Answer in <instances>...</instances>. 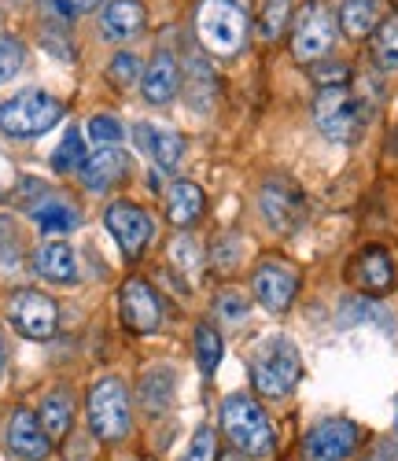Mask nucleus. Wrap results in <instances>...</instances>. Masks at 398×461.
I'll use <instances>...</instances> for the list:
<instances>
[{
  "instance_id": "nucleus-1",
  "label": "nucleus",
  "mask_w": 398,
  "mask_h": 461,
  "mask_svg": "<svg viewBox=\"0 0 398 461\" xmlns=\"http://www.w3.org/2000/svg\"><path fill=\"white\" fill-rule=\"evenodd\" d=\"M195 33L207 52L236 56L248 41V15L232 0H204L195 8Z\"/></svg>"
},
{
  "instance_id": "nucleus-2",
  "label": "nucleus",
  "mask_w": 398,
  "mask_h": 461,
  "mask_svg": "<svg viewBox=\"0 0 398 461\" xmlns=\"http://www.w3.org/2000/svg\"><path fill=\"white\" fill-rule=\"evenodd\" d=\"M299 373H303V362H299V351L288 336L266 339L258 355L251 358V380H255L258 395H266V399H285L299 384Z\"/></svg>"
},
{
  "instance_id": "nucleus-3",
  "label": "nucleus",
  "mask_w": 398,
  "mask_h": 461,
  "mask_svg": "<svg viewBox=\"0 0 398 461\" xmlns=\"http://www.w3.org/2000/svg\"><path fill=\"white\" fill-rule=\"evenodd\" d=\"M222 429L236 450H244L251 457H266L273 450V425L262 413V406L248 395H232L222 406Z\"/></svg>"
},
{
  "instance_id": "nucleus-4",
  "label": "nucleus",
  "mask_w": 398,
  "mask_h": 461,
  "mask_svg": "<svg viewBox=\"0 0 398 461\" xmlns=\"http://www.w3.org/2000/svg\"><path fill=\"white\" fill-rule=\"evenodd\" d=\"M63 119V104L41 89H26L12 96L8 104H0V130L8 137H41Z\"/></svg>"
},
{
  "instance_id": "nucleus-5",
  "label": "nucleus",
  "mask_w": 398,
  "mask_h": 461,
  "mask_svg": "<svg viewBox=\"0 0 398 461\" xmlns=\"http://www.w3.org/2000/svg\"><path fill=\"white\" fill-rule=\"evenodd\" d=\"M336 41V19L321 0H306L295 15V30H292V56L299 63H317L325 59L329 49Z\"/></svg>"
},
{
  "instance_id": "nucleus-6",
  "label": "nucleus",
  "mask_w": 398,
  "mask_h": 461,
  "mask_svg": "<svg viewBox=\"0 0 398 461\" xmlns=\"http://www.w3.org/2000/svg\"><path fill=\"white\" fill-rule=\"evenodd\" d=\"M313 122L321 130L329 140H354L362 133V104H357L347 86H332V89H321L313 100Z\"/></svg>"
},
{
  "instance_id": "nucleus-7",
  "label": "nucleus",
  "mask_w": 398,
  "mask_h": 461,
  "mask_svg": "<svg viewBox=\"0 0 398 461\" xmlns=\"http://www.w3.org/2000/svg\"><path fill=\"white\" fill-rule=\"evenodd\" d=\"M89 420L100 439H122L130 432V395L122 380H100L89 395Z\"/></svg>"
},
{
  "instance_id": "nucleus-8",
  "label": "nucleus",
  "mask_w": 398,
  "mask_h": 461,
  "mask_svg": "<svg viewBox=\"0 0 398 461\" xmlns=\"http://www.w3.org/2000/svg\"><path fill=\"white\" fill-rule=\"evenodd\" d=\"M357 439H362V432H357L354 420H343V417H332V420H321L317 429L306 432L303 439V457L306 461H343Z\"/></svg>"
},
{
  "instance_id": "nucleus-9",
  "label": "nucleus",
  "mask_w": 398,
  "mask_h": 461,
  "mask_svg": "<svg viewBox=\"0 0 398 461\" xmlns=\"http://www.w3.org/2000/svg\"><path fill=\"white\" fill-rule=\"evenodd\" d=\"M8 318H12V325H15L23 336H30V339H49V336L56 332V325H59L56 303H52L49 295H41V292H30V288L12 295Z\"/></svg>"
},
{
  "instance_id": "nucleus-10",
  "label": "nucleus",
  "mask_w": 398,
  "mask_h": 461,
  "mask_svg": "<svg viewBox=\"0 0 398 461\" xmlns=\"http://www.w3.org/2000/svg\"><path fill=\"white\" fill-rule=\"evenodd\" d=\"M251 285H255L258 303L266 306L269 314H285L292 306V299H295L299 274L292 270V266H285V262H262L255 270V277H251Z\"/></svg>"
},
{
  "instance_id": "nucleus-11",
  "label": "nucleus",
  "mask_w": 398,
  "mask_h": 461,
  "mask_svg": "<svg viewBox=\"0 0 398 461\" xmlns=\"http://www.w3.org/2000/svg\"><path fill=\"white\" fill-rule=\"evenodd\" d=\"M258 207L266 214V221L273 229H281V233H288V229H295L303 221V192L281 177H273L262 185V196H258Z\"/></svg>"
},
{
  "instance_id": "nucleus-12",
  "label": "nucleus",
  "mask_w": 398,
  "mask_h": 461,
  "mask_svg": "<svg viewBox=\"0 0 398 461\" xmlns=\"http://www.w3.org/2000/svg\"><path fill=\"white\" fill-rule=\"evenodd\" d=\"M104 221H107V229L114 233V240L122 244V251L130 258H137L151 240V218L133 203H111Z\"/></svg>"
},
{
  "instance_id": "nucleus-13",
  "label": "nucleus",
  "mask_w": 398,
  "mask_h": 461,
  "mask_svg": "<svg viewBox=\"0 0 398 461\" xmlns=\"http://www.w3.org/2000/svg\"><path fill=\"white\" fill-rule=\"evenodd\" d=\"M8 447L23 461H45L49 450H52V439L45 436L41 420H37L30 410H15L12 420H8Z\"/></svg>"
},
{
  "instance_id": "nucleus-14",
  "label": "nucleus",
  "mask_w": 398,
  "mask_h": 461,
  "mask_svg": "<svg viewBox=\"0 0 398 461\" xmlns=\"http://www.w3.org/2000/svg\"><path fill=\"white\" fill-rule=\"evenodd\" d=\"M122 318L133 332H155L158 321H163V311H158V299L144 281H126L122 285Z\"/></svg>"
},
{
  "instance_id": "nucleus-15",
  "label": "nucleus",
  "mask_w": 398,
  "mask_h": 461,
  "mask_svg": "<svg viewBox=\"0 0 398 461\" xmlns=\"http://www.w3.org/2000/svg\"><path fill=\"white\" fill-rule=\"evenodd\" d=\"M30 218H33V225L41 229L45 237H63V233H74L77 225H82V214H77V207L70 203V200H63V196H45L41 203H33L30 207Z\"/></svg>"
},
{
  "instance_id": "nucleus-16",
  "label": "nucleus",
  "mask_w": 398,
  "mask_h": 461,
  "mask_svg": "<svg viewBox=\"0 0 398 461\" xmlns=\"http://www.w3.org/2000/svg\"><path fill=\"white\" fill-rule=\"evenodd\" d=\"M126 174H130V156H126V151H118V148H100L96 156L86 159V167H82V181L93 192H107L111 185H118Z\"/></svg>"
},
{
  "instance_id": "nucleus-17",
  "label": "nucleus",
  "mask_w": 398,
  "mask_h": 461,
  "mask_svg": "<svg viewBox=\"0 0 398 461\" xmlns=\"http://www.w3.org/2000/svg\"><path fill=\"white\" fill-rule=\"evenodd\" d=\"M177 86H181V67H177V59H174L170 52H158V56L148 63L144 78H140L144 96H148L151 104H170L174 93H177Z\"/></svg>"
},
{
  "instance_id": "nucleus-18",
  "label": "nucleus",
  "mask_w": 398,
  "mask_h": 461,
  "mask_svg": "<svg viewBox=\"0 0 398 461\" xmlns=\"http://www.w3.org/2000/svg\"><path fill=\"white\" fill-rule=\"evenodd\" d=\"M354 285L362 288V292H391V285H394V266H391V258H387V251H380V248H369V251H362L357 255V262H354Z\"/></svg>"
},
{
  "instance_id": "nucleus-19",
  "label": "nucleus",
  "mask_w": 398,
  "mask_h": 461,
  "mask_svg": "<svg viewBox=\"0 0 398 461\" xmlns=\"http://www.w3.org/2000/svg\"><path fill=\"white\" fill-rule=\"evenodd\" d=\"M33 270L52 285H74L77 281V266H74V251L67 244H45L33 255Z\"/></svg>"
},
{
  "instance_id": "nucleus-20",
  "label": "nucleus",
  "mask_w": 398,
  "mask_h": 461,
  "mask_svg": "<svg viewBox=\"0 0 398 461\" xmlns=\"http://www.w3.org/2000/svg\"><path fill=\"white\" fill-rule=\"evenodd\" d=\"M144 26V8L137 0H111L100 15V30L114 41H122V37H133L137 30Z\"/></svg>"
},
{
  "instance_id": "nucleus-21",
  "label": "nucleus",
  "mask_w": 398,
  "mask_h": 461,
  "mask_svg": "<svg viewBox=\"0 0 398 461\" xmlns=\"http://www.w3.org/2000/svg\"><path fill=\"white\" fill-rule=\"evenodd\" d=\"M204 188L199 185H192V181H177V185H170V192H167V214H170V221L174 225H192L199 214H204Z\"/></svg>"
},
{
  "instance_id": "nucleus-22",
  "label": "nucleus",
  "mask_w": 398,
  "mask_h": 461,
  "mask_svg": "<svg viewBox=\"0 0 398 461\" xmlns=\"http://www.w3.org/2000/svg\"><path fill=\"white\" fill-rule=\"evenodd\" d=\"M380 0H343L339 26L347 37H369L380 26Z\"/></svg>"
},
{
  "instance_id": "nucleus-23",
  "label": "nucleus",
  "mask_w": 398,
  "mask_h": 461,
  "mask_svg": "<svg viewBox=\"0 0 398 461\" xmlns=\"http://www.w3.org/2000/svg\"><path fill=\"white\" fill-rule=\"evenodd\" d=\"M144 137V148L155 156L158 167H177L181 151H185V140L174 133V130H158V126H137V140Z\"/></svg>"
},
{
  "instance_id": "nucleus-24",
  "label": "nucleus",
  "mask_w": 398,
  "mask_h": 461,
  "mask_svg": "<svg viewBox=\"0 0 398 461\" xmlns=\"http://www.w3.org/2000/svg\"><path fill=\"white\" fill-rule=\"evenodd\" d=\"M174 384H177L174 369L155 366V369L140 380V402H144V410H151V413L167 410V406L174 402Z\"/></svg>"
},
{
  "instance_id": "nucleus-25",
  "label": "nucleus",
  "mask_w": 398,
  "mask_h": 461,
  "mask_svg": "<svg viewBox=\"0 0 398 461\" xmlns=\"http://www.w3.org/2000/svg\"><path fill=\"white\" fill-rule=\"evenodd\" d=\"M70 399L63 395V392H56V395H49L45 402H41V429H45V436L52 439V443H59L67 432H70Z\"/></svg>"
},
{
  "instance_id": "nucleus-26",
  "label": "nucleus",
  "mask_w": 398,
  "mask_h": 461,
  "mask_svg": "<svg viewBox=\"0 0 398 461\" xmlns=\"http://www.w3.org/2000/svg\"><path fill=\"white\" fill-rule=\"evenodd\" d=\"M373 59H376V67H384V70H394V67H398V15H387V19L376 26Z\"/></svg>"
},
{
  "instance_id": "nucleus-27",
  "label": "nucleus",
  "mask_w": 398,
  "mask_h": 461,
  "mask_svg": "<svg viewBox=\"0 0 398 461\" xmlns=\"http://www.w3.org/2000/svg\"><path fill=\"white\" fill-rule=\"evenodd\" d=\"M77 167H86V137H82V130H67L63 144L52 151V170L70 174Z\"/></svg>"
},
{
  "instance_id": "nucleus-28",
  "label": "nucleus",
  "mask_w": 398,
  "mask_h": 461,
  "mask_svg": "<svg viewBox=\"0 0 398 461\" xmlns=\"http://www.w3.org/2000/svg\"><path fill=\"white\" fill-rule=\"evenodd\" d=\"M170 266L185 277V281H195L199 277V266H204V255H199V244L192 240V237H177L174 244H170Z\"/></svg>"
},
{
  "instance_id": "nucleus-29",
  "label": "nucleus",
  "mask_w": 398,
  "mask_h": 461,
  "mask_svg": "<svg viewBox=\"0 0 398 461\" xmlns=\"http://www.w3.org/2000/svg\"><path fill=\"white\" fill-rule=\"evenodd\" d=\"M195 362H199V373H207V376L218 369V362H222V336H218V329H211V325L195 329Z\"/></svg>"
},
{
  "instance_id": "nucleus-30",
  "label": "nucleus",
  "mask_w": 398,
  "mask_h": 461,
  "mask_svg": "<svg viewBox=\"0 0 398 461\" xmlns=\"http://www.w3.org/2000/svg\"><path fill=\"white\" fill-rule=\"evenodd\" d=\"M288 15H292V0H266V8H262V23H258V30H262L266 41H276V37L285 33Z\"/></svg>"
},
{
  "instance_id": "nucleus-31",
  "label": "nucleus",
  "mask_w": 398,
  "mask_h": 461,
  "mask_svg": "<svg viewBox=\"0 0 398 461\" xmlns=\"http://www.w3.org/2000/svg\"><path fill=\"white\" fill-rule=\"evenodd\" d=\"M23 63H26L23 41H15V37H0V86L12 82L15 74L23 70Z\"/></svg>"
},
{
  "instance_id": "nucleus-32",
  "label": "nucleus",
  "mask_w": 398,
  "mask_h": 461,
  "mask_svg": "<svg viewBox=\"0 0 398 461\" xmlns=\"http://www.w3.org/2000/svg\"><path fill=\"white\" fill-rule=\"evenodd\" d=\"M384 311L369 299H347L339 306V325H366V321H384Z\"/></svg>"
},
{
  "instance_id": "nucleus-33",
  "label": "nucleus",
  "mask_w": 398,
  "mask_h": 461,
  "mask_svg": "<svg viewBox=\"0 0 398 461\" xmlns=\"http://www.w3.org/2000/svg\"><path fill=\"white\" fill-rule=\"evenodd\" d=\"M19 255H23V233H19V225H15V218L0 214V262L12 266V262H19Z\"/></svg>"
},
{
  "instance_id": "nucleus-34",
  "label": "nucleus",
  "mask_w": 398,
  "mask_h": 461,
  "mask_svg": "<svg viewBox=\"0 0 398 461\" xmlns=\"http://www.w3.org/2000/svg\"><path fill=\"white\" fill-rule=\"evenodd\" d=\"M214 314L218 318H225V321H244V314H248V299L240 295V292H218V299H214Z\"/></svg>"
},
{
  "instance_id": "nucleus-35",
  "label": "nucleus",
  "mask_w": 398,
  "mask_h": 461,
  "mask_svg": "<svg viewBox=\"0 0 398 461\" xmlns=\"http://www.w3.org/2000/svg\"><path fill=\"white\" fill-rule=\"evenodd\" d=\"M89 137L107 144V148H114L118 140H122V122L111 119V114H96V119L89 122Z\"/></svg>"
},
{
  "instance_id": "nucleus-36",
  "label": "nucleus",
  "mask_w": 398,
  "mask_h": 461,
  "mask_svg": "<svg viewBox=\"0 0 398 461\" xmlns=\"http://www.w3.org/2000/svg\"><path fill=\"white\" fill-rule=\"evenodd\" d=\"M111 78H114V86H133L137 78H140V63H137V56H130V52H122V56H114L111 59Z\"/></svg>"
},
{
  "instance_id": "nucleus-37",
  "label": "nucleus",
  "mask_w": 398,
  "mask_h": 461,
  "mask_svg": "<svg viewBox=\"0 0 398 461\" xmlns=\"http://www.w3.org/2000/svg\"><path fill=\"white\" fill-rule=\"evenodd\" d=\"M181 461H214V432L211 429H199L195 439H192V447H188V454Z\"/></svg>"
},
{
  "instance_id": "nucleus-38",
  "label": "nucleus",
  "mask_w": 398,
  "mask_h": 461,
  "mask_svg": "<svg viewBox=\"0 0 398 461\" xmlns=\"http://www.w3.org/2000/svg\"><path fill=\"white\" fill-rule=\"evenodd\" d=\"M236 251H240V237H222L218 240V270H232V266L236 262H240V255H236Z\"/></svg>"
},
{
  "instance_id": "nucleus-39",
  "label": "nucleus",
  "mask_w": 398,
  "mask_h": 461,
  "mask_svg": "<svg viewBox=\"0 0 398 461\" xmlns=\"http://www.w3.org/2000/svg\"><path fill=\"white\" fill-rule=\"evenodd\" d=\"M49 5L59 12V15H67V19H74V15H86V12H93L100 0H49Z\"/></svg>"
},
{
  "instance_id": "nucleus-40",
  "label": "nucleus",
  "mask_w": 398,
  "mask_h": 461,
  "mask_svg": "<svg viewBox=\"0 0 398 461\" xmlns=\"http://www.w3.org/2000/svg\"><path fill=\"white\" fill-rule=\"evenodd\" d=\"M313 74H317V82H321L325 89H332V86H343L347 67H343V63H336V67H321V70H313Z\"/></svg>"
},
{
  "instance_id": "nucleus-41",
  "label": "nucleus",
  "mask_w": 398,
  "mask_h": 461,
  "mask_svg": "<svg viewBox=\"0 0 398 461\" xmlns=\"http://www.w3.org/2000/svg\"><path fill=\"white\" fill-rule=\"evenodd\" d=\"M394 454H398V447H394V443H387V447L380 450V457H394Z\"/></svg>"
},
{
  "instance_id": "nucleus-42",
  "label": "nucleus",
  "mask_w": 398,
  "mask_h": 461,
  "mask_svg": "<svg viewBox=\"0 0 398 461\" xmlns=\"http://www.w3.org/2000/svg\"><path fill=\"white\" fill-rule=\"evenodd\" d=\"M222 461H244V457H240V454H225Z\"/></svg>"
},
{
  "instance_id": "nucleus-43",
  "label": "nucleus",
  "mask_w": 398,
  "mask_h": 461,
  "mask_svg": "<svg viewBox=\"0 0 398 461\" xmlns=\"http://www.w3.org/2000/svg\"><path fill=\"white\" fill-rule=\"evenodd\" d=\"M0 369H5V343H0Z\"/></svg>"
},
{
  "instance_id": "nucleus-44",
  "label": "nucleus",
  "mask_w": 398,
  "mask_h": 461,
  "mask_svg": "<svg viewBox=\"0 0 398 461\" xmlns=\"http://www.w3.org/2000/svg\"><path fill=\"white\" fill-rule=\"evenodd\" d=\"M394 432H398V402H394Z\"/></svg>"
}]
</instances>
